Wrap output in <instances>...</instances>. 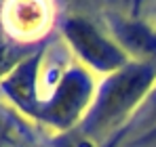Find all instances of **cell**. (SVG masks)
<instances>
[{
    "label": "cell",
    "instance_id": "1",
    "mask_svg": "<svg viewBox=\"0 0 156 147\" xmlns=\"http://www.w3.org/2000/svg\"><path fill=\"white\" fill-rule=\"evenodd\" d=\"M6 88L21 107L61 130L80 126L97 93L93 74L72 55L63 38L21 63Z\"/></svg>",
    "mask_w": 156,
    "mask_h": 147
},
{
    "label": "cell",
    "instance_id": "2",
    "mask_svg": "<svg viewBox=\"0 0 156 147\" xmlns=\"http://www.w3.org/2000/svg\"><path fill=\"white\" fill-rule=\"evenodd\" d=\"M154 86L156 61H129L122 70L104 78L78 130L89 141L110 135L137 111Z\"/></svg>",
    "mask_w": 156,
    "mask_h": 147
},
{
    "label": "cell",
    "instance_id": "3",
    "mask_svg": "<svg viewBox=\"0 0 156 147\" xmlns=\"http://www.w3.org/2000/svg\"><path fill=\"white\" fill-rule=\"evenodd\" d=\"M61 38L89 72L101 74L104 78L133 61L112 34H105L95 21L82 15H70L61 21Z\"/></svg>",
    "mask_w": 156,
    "mask_h": 147
},
{
    "label": "cell",
    "instance_id": "4",
    "mask_svg": "<svg viewBox=\"0 0 156 147\" xmlns=\"http://www.w3.org/2000/svg\"><path fill=\"white\" fill-rule=\"evenodd\" d=\"M4 21L13 36L34 40L49 32L53 23V6L49 0H9Z\"/></svg>",
    "mask_w": 156,
    "mask_h": 147
},
{
    "label": "cell",
    "instance_id": "5",
    "mask_svg": "<svg viewBox=\"0 0 156 147\" xmlns=\"http://www.w3.org/2000/svg\"><path fill=\"white\" fill-rule=\"evenodd\" d=\"M110 34L133 61H156V29L148 21L114 17Z\"/></svg>",
    "mask_w": 156,
    "mask_h": 147
},
{
    "label": "cell",
    "instance_id": "6",
    "mask_svg": "<svg viewBox=\"0 0 156 147\" xmlns=\"http://www.w3.org/2000/svg\"><path fill=\"white\" fill-rule=\"evenodd\" d=\"M150 25L156 29V0H154V6H152V21H150Z\"/></svg>",
    "mask_w": 156,
    "mask_h": 147
},
{
    "label": "cell",
    "instance_id": "7",
    "mask_svg": "<svg viewBox=\"0 0 156 147\" xmlns=\"http://www.w3.org/2000/svg\"><path fill=\"white\" fill-rule=\"evenodd\" d=\"M74 2H82V0H74Z\"/></svg>",
    "mask_w": 156,
    "mask_h": 147
}]
</instances>
